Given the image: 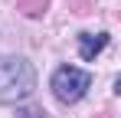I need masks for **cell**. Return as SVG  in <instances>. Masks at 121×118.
Returning a JSON list of instances; mask_svg holds the SVG:
<instances>
[{
    "instance_id": "1",
    "label": "cell",
    "mask_w": 121,
    "mask_h": 118,
    "mask_svg": "<svg viewBox=\"0 0 121 118\" xmlns=\"http://www.w3.org/2000/svg\"><path fill=\"white\" fill-rule=\"evenodd\" d=\"M33 89H36V76H33V66L26 59L0 56V105L20 102Z\"/></svg>"
},
{
    "instance_id": "2",
    "label": "cell",
    "mask_w": 121,
    "mask_h": 118,
    "mask_svg": "<svg viewBox=\"0 0 121 118\" xmlns=\"http://www.w3.org/2000/svg\"><path fill=\"white\" fill-rule=\"evenodd\" d=\"M88 85H92V76L82 72V69H75V66H62L59 72L52 76V92H56V98L65 102V105L79 102V98L88 92Z\"/></svg>"
},
{
    "instance_id": "3",
    "label": "cell",
    "mask_w": 121,
    "mask_h": 118,
    "mask_svg": "<svg viewBox=\"0 0 121 118\" xmlns=\"http://www.w3.org/2000/svg\"><path fill=\"white\" fill-rule=\"evenodd\" d=\"M108 46V36L105 33H82L79 36V53H82V59H95Z\"/></svg>"
},
{
    "instance_id": "4",
    "label": "cell",
    "mask_w": 121,
    "mask_h": 118,
    "mask_svg": "<svg viewBox=\"0 0 121 118\" xmlns=\"http://www.w3.org/2000/svg\"><path fill=\"white\" fill-rule=\"evenodd\" d=\"M95 118H111V115H95Z\"/></svg>"
}]
</instances>
